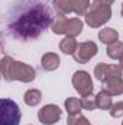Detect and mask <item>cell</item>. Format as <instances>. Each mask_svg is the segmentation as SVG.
I'll return each mask as SVG.
<instances>
[{"instance_id":"cell-1","label":"cell","mask_w":123,"mask_h":125,"mask_svg":"<svg viewBox=\"0 0 123 125\" xmlns=\"http://www.w3.org/2000/svg\"><path fill=\"white\" fill-rule=\"evenodd\" d=\"M54 22L48 0H16L4 16V28L12 36L28 42L39 38Z\"/></svg>"},{"instance_id":"cell-2","label":"cell","mask_w":123,"mask_h":125,"mask_svg":"<svg viewBox=\"0 0 123 125\" xmlns=\"http://www.w3.org/2000/svg\"><path fill=\"white\" fill-rule=\"evenodd\" d=\"M1 74L3 79L7 82H23V83H29L32 80H35L36 77V70L25 62L16 61L12 57H3L1 60Z\"/></svg>"},{"instance_id":"cell-3","label":"cell","mask_w":123,"mask_h":125,"mask_svg":"<svg viewBox=\"0 0 123 125\" xmlns=\"http://www.w3.org/2000/svg\"><path fill=\"white\" fill-rule=\"evenodd\" d=\"M112 18V6L100 4L93 0L90 4V10L86 15V22L91 28H100L101 25L107 23Z\"/></svg>"},{"instance_id":"cell-4","label":"cell","mask_w":123,"mask_h":125,"mask_svg":"<svg viewBox=\"0 0 123 125\" xmlns=\"http://www.w3.org/2000/svg\"><path fill=\"white\" fill-rule=\"evenodd\" d=\"M20 116L22 114L18 103L3 97L0 102V125H19Z\"/></svg>"},{"instance_id":"cell-5","label":"cell","mask_w":123,"mask_h":125,"mask_svg":"<svg viewBox=\"0 0 123 125\" xmlns=\"http://www.w3.org/2000/svg\"><path fill=\"white\" fill-rule=\"evenodd\" d=\"M72 86L77 90V93L81 97H87L91 96L94 90V84H93L91 76L84 71V70H78L72 74Z\"/></svg>"},{"instance_id":"cell-6","label":"cell","mask_w":123,"mask_h":125,"mask_svg":"<svg viewBox=\"0 0 123 125\" xmlns=\"http://www.w3.org/2000/svg\"><path fill=\"white\" fill-rule=\"evenodd\" d=\"M97 51H98V48H97L96 42L86 41V42L78 44L77 51L74 52V58H75V61L80 62V64H86V62H88L97 54Z\"/></svg>"},{"instance_id":"cell-7","label":"cell","mask_w":123,"mask_h":125,"mask_svg":"<svg viewBox=\"0 0 123 125\" xmlns=\"http://www.w3.org/2000/svg\"><path fill=\"white\" fill-rule=\"evenodd\" d=\"M60 118H61V109H60L58 105H54V103L42 106L38 112V119L44 125L55 124V122L60 121Z\"/></svg>"},{"instance_id":"cell-8","label":"cell","mask_w":123,"mask_h":125,"mask_svg":"<svg viewBox=\"0 0 123 125\" xmlns=\"http://www.w3.org/2000/svg\"><path fill=\"white\" fill-rule=\"evenodd\" d=\"M94 76L100 82H104L110 77H122V68H120V65H116V64L100 62L94 68Z\"/></svg>"},{"instance_id":"cell-9","label":"cell","mask_w":123,"mask_h":125,"mask_svg":"<svg viewBox=\"0 0 123 125\" xmlns=\"http://www.w3.org/2000/svg\"><path fill=\"white\" fill-rule=\"evenodd\" d=\"M103 90H106L112 96H119L123 93V80L122 77H110L103 82Z\"/></svg>"},{"instance_id":"cell-10","label":"cell","mask_w":123,"mask_h":125,"mask_svg":"<svg viewBox=\"0 0 123 125\" xmlns=\"http://www.w3.org/2000/svg\"><path fill=\"white\" fill-rule=\"evenodd\" d=\"M60 57L58 54L55 52H46L42 55V60H41V64H42V68L45 71H54L60 67Z\"/></svg>"},{"instance_id":"cell-11","label":"cell","mask_w":123,"mask_h":125,"mask_svg":"<svg viewBox=\"0 0 123 125\" xmlns=\"http://www.w3.org/2000/svg\"><path fill=\"white\" fill-rule=\"evenodd\" d=\"M83 28H84V23L81 22V19H78V18H71V19H68L65 35H67V36H71V38H75L77 35H80V33L83 32Z\"/></svg>"},{"instance_id":"cell-12","label":"cell","mask_w":123,"mask_h":125,"mask_svg":"<svg viewBox=\"0 0 123 125\" xmlns=\"http://www.w3.org/2000/svg\"><path fill=\"white\" fill-rule=\"evenodd\" d=\"M64 105H65V111L68 112V115H80L81 111L84 109L83 100H80L78 97H68Z\"/></svg>"},{"instance_id":"cell-13","label":"cell","mask_w":123,"mask_h":125,"mask_svg":"<svg viewBox=\"0 0 123 125\" xmlns=\"http://www.w3.org/2000/svg\"><path fill=\"white\" fill-rule=\"evenodd\" d=\"M98 39L103 44L110 45V44H113L119 39V32L116 29H113V28H104V29H101L98 32Z\"/></svg>"},{"instance_id":"cell-14","label":"cell","mask_w":123,"mask_h":125,"mask_svg":"<svg viewBox=\"0 0 123 125\" xmlns=\"http://www.w3.org/2000/svg\"><path fill=\"white\" fill-rule=\"evenodd\" d=\"M96 102H97V108L98 109H103V111H110V108L113 106L112 94H109L106 90H101V92L97 93Z\"/></svg>"},{"instance_id":"cell-15","label":"cell","mask_w":123,"mask_h":125,"mask_svg":"<svg viewBox=\"0 0 123 125\" xmlns=\"http://www.w3.org/2000/svg\"><path fill=\"white\" fill-rule=\"evenodd\" d=\"M77 47H78L77 41L74 38H71V36H65L61 42H60V50H61L64 54H67V55H70V54L74 55V52L77 51Z\"/></svg>"},{"instance_id":"cell-16","label":"cell","mask_w":123,"mask_h":125,"mask_svg":"<svg viewBox=\"0 0 123 125\" xmlns=\"http://www.w3.org/2000/svg\"><path fill=\"white\" fill-rule=\"evenodd\" d=\"M67 23H68V19L65 18V15H58L54 19V22L51 25V29H52L54 33H57V35H62V33H65V31H67Z\"/></svg>"},{"instance_id":"cell-17","label":"cell","mask_w":123,"mask_h":125,"mask_svg":"<svg viewBox=\"0 0 123 125\" xmlns=\"http://www.w3.org/2000/svg\"><path fill=\"white\" fill-rule=\"evenodd\" d=\"M107 55L113 60H120L123 57V42L116 41L107 47Z\"/></svg>"},{"instance_id":"cell-18","label":"cell","mask_w":123,"mask_h":125,"mask_svg":"<svg viewBox=\"0 0 123 125\" xmlns=\"http://www.w3.org/2000/svg\"><path fill=\"white\" fill-rule=\"evenodd\" d=\"M72 4V12H75L78 16L87 15V10L90 9V0H71Z\"/></svg>"},{"instance_id":"cell-19","label":"cell","mask_w":123,"mask_h":125,"mask_svg":"<svg viewBox=\"0 0 123 125\" xmlns=\"http://www.w3.org/2000/svg\"><path fill=\"white\" fill-rule=\"evenodd\" d=\"M42 100V93L38 89H31L25 93V103L29 106H36Z\"/></svg>"},{"instance_id":"cell-20","label":"cell","mask_w":123,"mask_h":125,"mask_svg":"<svg viewBox=\"0 0 123 125\" xmlns=\"http://www.w3.org/2000/svg\"><path fill=\"white\" fill-rule=\"evenodd\" d=\"M54 7L58 12V15H68L72 12L71 0H54Z\"/></svg>"},{"instance_id":"cell-21","label":"cell","mask_w":123,"mask_h":125,"mask_svg":"<svg viewBox=\"0 0 123 125\" xmlns=\"http://www.w3.org/2000/svg\"><path fill=\"white\" fill-rule=\"evenodd\" d=\"M67 125H91V124L83 115H68Z\"/></svg>"},{"instance_id":"cell-22","label":"cell","mask_w":123,"mask_h":125,"mask_svg":"<svg viewBox=\"0 0 123 125\" xmlns=\"http://www.w3.org/2000/svg\"><path fill=\"white\" fill-rule=\"evenodd\" d=\"M110 115L113 118H120V116H123V100L122 102L113 103V106L110 108Z\"/></svg>"},{"instance_id":"cell-23","label":"cell","mask_w":123,"mask_h":125,"mask_svg":"<svg viewBox=\"0 0 123 125\" xmlns=\"http://www.w3.org/2000/svg\"><path fill=\"white\" fill-rule=\"evenodd\" d=\"M83 106H84V109H87V111H94V109L97 108L96 97H93V96L83 97Z\"/></svg>"},{"instance_id":"cell-24","label":"cell","mask_w":123,"mask_h":125,"mask_svg":"<svg viewBox=\"0 0 123 125\" xmlns=\"http://www.w3.org/2000/svg\"><path fill=\"white\" fill-rule=\"evenodd\" d=\"M94 1H97L100 4H106V6H112L114 3V0H94Z\"/></svg>"},{"instance_id":"cell-25","label":"cell","mask_w":123,"mask_h":125,"mask_svg":"<svg viewBox=\"0 0 123 125\" xmlns=\"http://www.w3.org/2000/svg\"><path fill=\"white\" fill-rule=\"evenodd\" d=\"M119 65H120V68L123 70V57L120 58V60H119Z\"/></svg>"},{"instance_id":"cell-26","label":"cell","mask_w":123,"mask_h":125,"mask_svg":"<svg viewBox=\"0 0 123 125\" xmlns=\"http://www.w3.org/2000/svg\"><path fill=\"white\" fill-rule=\"evenodd\" d=\"M122 16H123V3H122Z\"/></svg>"},{"instance_id":"cell-27","label":"cell","mask_w":123,"mask_h":125,"mask_svg":"<svg viewBox=\"0 0 123 125\" xmlns=\"http://www.w3.org/2000/svg\"><path fill=\"white\" fill-rule=\"evenodd\" d=\"M122 125H123V121H122Z\"/></svg>"}]
</instances>
